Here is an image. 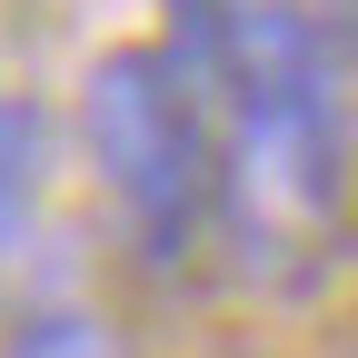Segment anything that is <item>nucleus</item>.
Masks as SVG:
<instances>
[{
    "mask_svg": "<svg viewBox=\"0 0 358 358\" xmlns=\"http://www.w3.org/2000/svg\"><path fill=\"white\" fill-rule=\"evenodd\" d=\"M80 150L150 268L199 259V239H209V90L179 70L169 40H120L80 70Z\"/></svg>",
    "mask_w": 358,
    "mask_h": 358,
    "instance_id": "obj_1",
    "label": "nucleus"
},
{
    "mask_svg": "<svg viewBox=\"0 0 358 358\" xmlns=\"http://www.w3.org/2000/svg\"><path fill=\"white\" fill-rule=\"evenodd\" d=\"M0 358H129V338L100 319V308H40L0 338Z\"/></svg>",
    "mask_w": 358,
    "mask_h": 358,
    "instance_id": "obj_3",
    "label": "nucleus"
},
{
    "mask_svg": "<svg viewBox=\"0 0 358 358\" xmlns=\"http://www.w3.org/2000/svg\"><path fill=\"white\" fill-rule=\"evenodd\" d=\"M40 189H50V110L40 100H0V268L20 259L30 219H40Z\"/></svg>",
    "mask_w": 358,
    "mask_h": 358,
    "instance_id": "obj_2",
    "label": "nucleus"
},
{
    "mask_svg": "<svg viewBox=\"0 0 358 358\" xmlns=\"http://www.w3.org/2000/svg\"><path fill=\"white\" fill-rule=\"evenodd\" d=\"M348 40H358V0H348Z\"/></svg>",
    "mask_w": 358,
    "mask_h": 358,
    "instance_id": "obj_4",
    "label": "nucleus"
}]
</instances>
